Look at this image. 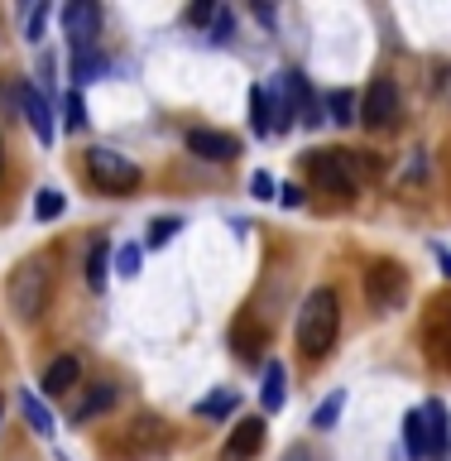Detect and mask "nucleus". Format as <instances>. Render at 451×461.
I'll return each mask as SVG.
<instances>
[{
	"mask_svg": "<svg viewBox=\"0 0 451 461\" xmlns=\"http://www.w3.org/2000/svg\"><path fill=\"white\" fill-rule=\"evenodd\" d=\"M86 178H92L101 193H135L140 187V164L125 154L106 149V144H96V149H86Z\"/></svg>",
	"mask_w": 451,
	"mask_h": 461,
	"instance_id": "4",
	"label": "nucleus"
},
{
	"mask_svg": "<svg viewBox=\"0 0 451 461\" xmlns=\"http://www.w3.org/2000/svg\"><path fill=\"white\" fill-rule=\"evenodd\" d=\"M178 230H183V216H158V221L149 226V240H144V245H149V250H158V245H168Z\"/></svg>",
	"mask_w": 451,
	"mask_h": 461,
	"instance_id": "23",
	"label": "nucleus"
},
{
	"mask_svg": "<svg viewBox=\"0 0 451 461\" xmlns=\"http://www.w3.org/2000/svg\"><path fill=\"white\" fill-rule=\"evenodd\" d=\"M432 255H437V265H442V274L451 279V250H442V245H432Z\"/></svg>",
	"mask_w": 451,
	"mask_h": 461,
	"instance_id": "33",
	"label": "nucleus"
},
{
	"mask_svg": "<svg viewBox=\"0 0 451 461\" xmlns=\"http://www.w3.org/2000/svg\"><path fill=\"white\" fill-rule=\"evenodd\" d=\"M423 418H428V438H432V456H446L451 447V413L442 399H428L423 403Z\"/></svg>",
	"mask_w": 451,
	"mask_h": 461,
	"instance_id": "13",
	"label": "nucleus"
},
{
	"mask_svg": "<svg viewBox=\"0 0 451 461\" xmlns=\"http://www.w3.org/2000/svg\"><path fill=\"white\" fill-rule=\"evenodd\" d=\"M255 337H250V327H245V322H236V351H240V360H255Z\"/></svg>",
	"mask_w": 451,
	"mask_h": 461,
	"instance_id": "29",
	"label": "nucleus"
},
{
	"mask_svg": "<svg viewBox=\"0 0 451 461\" xmlns=\"http://www.w3.org/2000/svg\"><path fill=\"white\" fill-rule=\"evenodd\" d=\"M308 178L331 197H351L360 183V158L341 149H312L308 154Z\"/></svg>",
	"mask_w": 451,
	"mask_h": 461,
	"instance_id": "3",
	"label": "nucleus"
},
{
	"mask_svg": "<svg viewBox=\"0 0 451 461\" xmlns=\"http://www.w3.org/2000/svg\"><path fill=\"white\" fill-rule=\"evenodd\" d=\"M63 34H68V53H96V39H101V5L96 0H72L63 10Z\"/></svg>",
	"mask_w": 451,
	"mask_h": 461,
	"instance_id": "6",
	"label": "nucleus"
},
{
	"mask_svg": "<svg viewBox=\"0 0 451 461\" xmlns=\"http://www.w3.org/2000/svg\"><path fill=\"white\" fill-rule=\"evenodd\" d=\"M96 72H101V53H72V82H92L96 77Z\"/></svg>",
	"mask_w": 451,
	"mask_h": 461,
	"instance_id": "25",
	"label": "nucleus"
},
{
	"mask_svg": "<svg viewBox=\"0 0 451 461\" xmlns=\"http://www.w3.org/2000/svg\"><path fill=\"white\" fill-rule=\"evenodd\" d=\"M20 111H24V121L34 125V135L39 144H53V115H49V101H43V92H34V86H20Z\"/></svg>",
	"mask_w": 451,
	"mask_h": 461,
	"instance_id": "11",
	"label": "nucleus"
},
{
	"mask_svg": "<svg viewBox=\"0 0 451 461\" xmlns=\"http://www.w3.org/2000/svg\"><path fill=\"white\" fill-rule=\"evenodd\" d=\"M279 202H284V207H302V187L298 183H284L279 187Z\"/></svg>",
	"mask_w": 451,
	"mask_h": 461,
	"instance_id": "31",
	"label": "nucleus"
},
{
	"mask_svg": "<svg viewBox=\"0 0 451 461\" xmlns=\"http://www.w3.org/2000/svg\"><path fill=\"white\" fill-rule=\"evenodd\" d=\"M236 409H240V394H236V389H216V394H207V399L197 403L202 418H230Z\"/></svg>",
	"mask_w": 451,
	"mask_h": 461,
	"instance_id": "18",
	"label": "nucleus"
},
{
	"mask_svg": "<svg viewBox=\"0 0 451 461\" xmlns=\"http://www.w3.org/2000/svg\"><path fill=\"white\" fill-rule=\"evenodd\" d=\"M111 403H115V384H111V380H106V384H92V389H86V394H82V403H77V409H72V423H86V418L106 413Z\"/></svg>",
	"mask_w": 451,
	"mask_h": 461,
	"instance_id": "15",
	"label": "nucleus"
},
{
	"mask_svg": "<svg viewBox=\"0 0 451 461\" xmlns=\"http://www.w3.org/2000/svg\"><path fill=\"white\" fill-rule=\"evenodd\" d=\"M284 380H288L284 360H269V366H265V384H259V409H265V413L284 409Z\"/></svg>",
	"mask_w": 451,
	"mask_h": 461,
	"instance_id": "14",
	"label": "nucleus"
},
{
	"mask_svg": "<svg viewBox=\"0 0 451 461\" xmlns=\"http://www.w3.org/2000/svg\"><path fill=\"white\" fill-rule=\"evenodd\" d=\"M288 461H308V456H298V452H293V456H288Z\"/></svg>",
	"mask_w": 451,
	"mask_h": 461,
	"instance_id": "35",
	"label": "nucleus"
},
{
	"mask_svg": "<svg viewBox=\"0 0 451 461\" xmlns=\"http://www.w3.org/2000/svg\"><path fill=\"white\" fill-rule=\"evenodd\" d=\"M346 413V389H337V394H327L322 403H317V413H312V428H337V418Z\"/></svg>",
	"mask_w": 451,
	"mask_h": 461,
	"instance_id": "20",
	"label": "nucleus"
},
{
	"mask_svg": "<svg viewBox=\"0 0 451 461\" xmlns=\"http://www.w3.org/2000/svg\"><path fill=\"white\" fill-rule=\"evenodd\" d=\"M403 447H409L413 461H432V438H428L423 409H409V413H403Z\"/></svg>",
	"mask_w": 451,
	"mask_h": 461,
	"instance_id": "12",
	"label": "nucleus"
},
{
	"mask_svg": "<svg viewBox=\"0 0 451 461\" xmlns=\"http://www.w3.org/2000/svg\"><path fill=\"white\" fill-rule=\"evenodd\" d=\"M0 173H5V144H0Z\"/></svg>",
	"mask_w": 451,
	"mask_h": 461,
	"instance_id": "34",
	"label": "nucleus"
},
{
	"mask_svg": "<svg viewBox=\"0 0 451 461\" xmlns=\"http://www.w3.org/2000/svg\"><path fill=\"white\" fill-rule=\"evenodd\" d=\"M230 34H236V20H230V10H216V20H212V43H230Z\"/></svg>",
	"mask_w": 451,
	"mask_h": 461,
	"instance_id": "28",
	"label": "nucleus"
},
{
	"mask_svg": "<svg viewBox=\"0 0 451 461\" xmlns=\"http://www.w3.org/2000/svg\"><path fill=\"white\" fill-rule=\"evenodd\" d=\"M140 259H144V245H121V250H115V269H121L125 279H135V274H140Z\"/></svg>",
	"mask_w": 451,
	"mask_h": 461,
	"instance_id": "26",
	"label": "nucleus"
},
{
	"mask_svg": "<svg viewBox=\"0 0 451 461\" xmlns=\"http://www.w3.org/2000/svg\"><path fill=\"white\" fill-rule=\"evenodd\" d=\"M20 409H24V423L34 428L39 438H53V413L43 409V399H34V394L24 389V394H20Z\"/></svg>",
	"mask_w": 451,
	"mask_h": 461,
	"instance_id": "17",
	"label": "nucleus"
},
{
	"mask_svg": "<svg viewBox=\"0 0 451 461\" xmlns=\"http://www.w3.org/2000/svg\"><path fill=\"white\" fill-rule=\"evenodd\" d=\"M34 216H39V221H58V216H63V193H58V187H39Z\"/></svg>",
	"mask_w": 451,
	"mask_h": 461,
	"instance_id": "22",
	"label": "nucleus"
},
{
	"mask_svg": "<svg viewBox=\"0 0 451 461\" xmlns=\"http://www.w3.org/2000/svg\"><path fill=\"white\" fill-rule=\"evenodd\" d=\"M250 130L259 140L274 135V106H269V92L265 86H250Z\"/></svg>",
	"mask_w": 451,
	"mask_h": 461,
	"instance_id": "16",
	"label": "nucleus"
},
{
	"mask_svg": "<svg viewBox=\"0 0 451 461\" xmlns=\"http://www.w3.org/2000/svg\"><path fill=\"white\" fill-rule=\"evenodd\" d=\"M403 288H409V279H403V269L389 265V259L365 274V294H370L374 308H384V312H394L399 303H403Z\"/></svg>",
	"mask_w": 451,
	"mask_h": 461,
	"instance_id": "7",
	"label": "nucleus"
},
{
	"mask_svg": "<svg viewBox=\"0 0 451 461\" xmlns=\"http://www.w3.org/2000/svg\"><path fill=\"white\" fill-rule=\"evenodd\" d=\"M5 298H10V308L20 322H34V317H43V308H49V298H53V274L43 259H24L20 269L10 274V288H5Z\"/></svg>",
	"mask_w": 451,
	"mask_h": 461,
	"instance_id": "2",
	"label": "nucleus"
},
{
	"mask_svg": "<svg viewBox=\"0 0 451 461\" xmlns=\"http://www.w3.org/2000/svg\"><path fill=\"white\" fill-rule=\"evenodd\" d=\"M77 380H82V360H77V356H58L53 366L43 370V394L63 399V394H72V389H77Z\"/></svg>",
	"mask_w": 451,
	"mask_h": 461,
	"instance_id": "10",
	"label": "nucleus"
},
{
	"mask_svg": "<svg viewBox=\"0 0 451 461\" xmlns=\"http://www.w3.org/2000/svg\"><path fill=\"white\" fill-rule=\"evenodd\" d=\"M327 121H337V125H351L356 121V92H331L327 96Z\"/></svg>",
	"mask_w": 451,
	"mask_h": 461,
	"instance_id": "21",
	"label": "nucleus"
},
{
	"mask_svg": "<svg viewBox=\"0 0 451 461\" xmlns=\"http://www.w3.org/2000/svg\"><path fill=\"white\" fill-rule=\"evenodd\" d=\"M187 154L207 158V164H230L240 154L236 135H221V130H187Z\"/></svg>",
	"mask_w": 451,
	"mask_h": 461,
	"instance_id": "8",
	"label": "nucleus"
},
{
	"mask_svg": "<svg viewBox=\"0 0 451 461\" xmlns=\"http://www.w3.org/2000/svg\"><path fill=\"white\" fill-rule=\"evenodd\" d=\"M43 24H49V5L39 0V5L29 10V20H24V39H29V43H39V39H43Z\"/></svg>",
	"mask_w": 451,
	"mask_h": 461,
	"instance_id": "27",
	"label": "nucleus"
},
{
	"mask_svg": "<svg viewBox=\"0 0 451 461\" xmlns=\"http://www.w3.org/2000/svg\"><path fill=\"white\" fill-rule=\"evenodd\" d=\"M399 115H403V101H399L394 77H374V82L365 86V101H360L356 121L365 125V130H394Z\"/></svg>",
	"mask_w": 451,
	"mask_h": 461,
	"instance_id": "5",
	"label": "nucleus"
},
{
	"mask_svg": "<svg viewBox=\"0 0 451 461\" xmlns=\"http://www.w3.org/2000/svg\"><path fill=\"white\" fill-rule=\"evenodd\" d=\"M250 193H255L259 202H269L274 193H279V187H274V178H269V173H255V178H250Z\"/></svg>",
	"mask_w": 451,
	"mask_h": 461,
	"instance_id": "30",
	"label": "nucleus"
},
{
	"mask_svg": "<svg viewBox=\"0 0 451 461\" xmlns=\"http://www.w3.org/2000/svg\"><path fill=\"white\" fill-rule=\"evenodd\" d=\"M259 447H265V413L259 418H236V428H230V438H226V461H250Z\"/></svg>",
	"mask_w": 451,
	"mask_h": 461,
	"instance_id": "9",
	"label": "nucleus"
},
{
	"mask_svg": "<svg viewBox=\"0 0 451 461\" xmlns=\"http://www.w3.org/2000/svg\"><path fill=\"white\" fill-rule=\"evenodd\" d=\"M337 331H341V294L331 284H322V288H312L298 308V322H293L298 351L308 360H322L331 346H337Z\"/></svg>",
	"mask_w": 451,
	"mask_h": 461,
	"instance_id": "1",
	"label": "nucleus"
},
{
	"mask_svg": "<svg viewBox=\"0 0 451 461\" xmlns=\"http://www.w3.org/2000/svg\"><path fill=\"white\" fill-rule=\"evenodd\" d=\"M106 259H111V245L106 240H92V255H86V284H92V294L106 288Z\"/></svg>",
	"mask_w": 451,
	"mask_h": 461,
	"instance_id": "19",
	"label": "nucleus"
},
{
	"mask_svg": "<svg viewBox=\"0 0 451 461\" xmlns=\"http://www.w3.org/2000/svg\"><path fill=\"white\" fill-rule=\"evenodd\" d=\"M63 125L72 130V135H77V130H86V106H82V92H77V86H72L68 101H63Z\"/></svg>",
	"mask_w": 451,
	"mask_h": 461,
	"instance_id": "24",
	"label": "nucleus"
},
{
	"mask_svg": "<svg viewBox=\"0 0 451 461\" xmlns=\"http://www.w3.org/2000/svg\"><path fill=\"white\" fill-rule=\"evenodd\" d=\"M216 20V5H193V14H187V24H212Z\"/></svg>",
	"mask_w": 451,
	"mask_h": 461,
	"instance_id": "32",
	"label": "nucleus"
}]
</instances>
